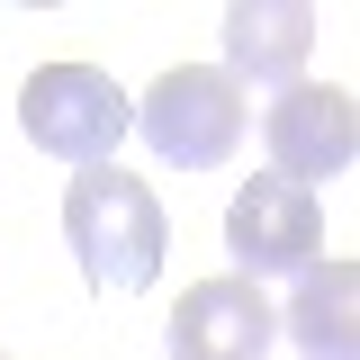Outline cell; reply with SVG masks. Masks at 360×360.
I'll list each match as a JSON object with an SVG mask.
<instances>
[{
    "label": "cell",
    "mask_w": 360,
    "mask_h": 360,
    "mask_svg": "<svg viewBox=\"0 0 360 360\" xmlns=\"http://www.w3.org/2000/svg\"><path fill=\"white\" fill-rule=\"evenodd\" d=\"M63 243H72L90 288H153L162 252H172V225L135 172L99 162V172H72V189H63Z\"/></svg>",
    "instance_id": "1"
},
{
    "label": "cell",
    "mask_w": 360,
    "mask_h": 360,
    "mask_svg": "<svg viewBox=\"0 0 360 360\" xmlns=\"http://www.w3.org/2000/svg\"><path fill=\"white\" fill-rule=\"evenodd\" d=\"M243 82L225 63H172L162 82L135 99V135L172 162V172H217L225 153L243 144Z\"/></svg>",
    "instance_id": "2"
},
{
    "label": "cell",
    "mask_w": 360,
    "mask_h": 360,
    "mask_svg": "<svg viewBox=\"0 0 360 360\" xmlns=\"http://www.w3.org/2000/svg\"><path fill=\"white\" fill-rule=\"evenodd\" d=\"M18 127H27L37 153L72 162V172H99V162L127 144L135 108H127V90L108 82V72H90V63H45V72H27V90H18Z\"/></svg>",
    "instance_id": "3"
},
{
    "label": "cell",
    "mask_w": 360,
    "mask_h": 360,
    "mask_svg": "<svg viewBox=\"0 0 360 360\" xmlns=\"http://www.w3.org/2000/svg\"><path fill=\"white\" fill-rule=\"evenodd\" d=\"M315 243H324V207L315 189L279 172H252L225 207V252H234V279H297L315 270Z\"/></svg>",
    "instance_id": "4"
},
{
    "label": "cell",
    "mask_w": 360,
    "mask_h": 360,
    "mask_svg": "<svg viewBox=\"0 0 360 360\" xmlns=\"http://www.w3.org/2000/svg\"><path fill=\"white\" fill-rule=\"evenodd\" d=\"M262 144H270V172H279V180L315 189V180H333V172L360 162V99L333 90V82H297V90L270 99Z\"/></svg>",
    "instance_id": "5"
},
{
    "label": "cell",
    "mask_w": 360,
    "mask_h": 360,
    "mask_svg": "<svg viewBox=\"0 0 360 360\" xmlns=\"http://www.w3.org/2000/svg\"><path fill=\"white\" fill-rule=\"evenodd\" d=\"M270 333H279V315H270L262 279H198V288H180L172 307V360H270Z\"/></svg>",
    "instance_id": "6"
},
{
    "label": "cell",
    "mask_w": 360,
    "mask_h": 360,
    "mask_svg": "<svg viewBox=\"0 0 360 360\" xmlns=\"http://www.w3.org/2000/svg\"><path fill=\"white\" fill-rule=\"evenodd\" d=\"M307 45H315V9L307 0H234V9H225V72H234V82L297 90Z\"/></svg>",
    "instance_id": "7"
},
{
    "label": "cell",
    "mask_w": 360,
    "mask_h": 360,
    "mask_svg": "<svg viewBox=\"0 0 360 360\" xmlns=\"http://www.w3.org/2000/svg\"><path fill=\"white\" fill-rule=\"evenodd\" d=\"M279 333L307 360H360V262L297 270V288H288V307H279Z\"/></svg>",
    "instance_id": "8"
}]
</instances>
